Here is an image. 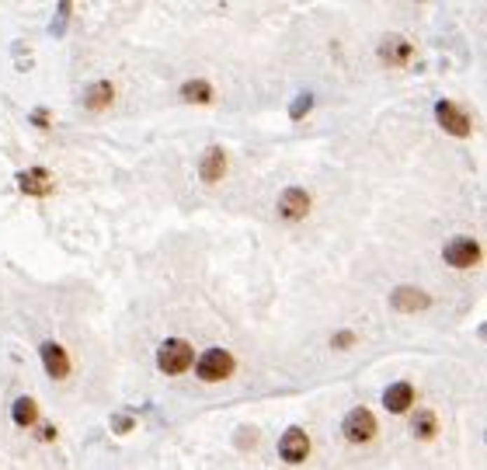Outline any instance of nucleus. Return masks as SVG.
Returning <instances> with one entry per match:
<instances>
[{
  "instance_id": "a211bd4d",
  "label": "nucleus",
  "mask_w": 487,
  "mask_h": 470,
  "mask_svg": "<svg viewBox=\"0 0 487 470\" xmlns=\"http://www.w3.org/2000/svg\"><path fill=\"white\" fill-rule=\"evenodd\" d=\"M310 105H313V98H310V94H299V98H296V101H292L289 115H292V119H303V112H306V108H310Z\"/></svg>"
},
{
  "instance_id": "dca6fc26",
  "label": "nucleus",
  "mask_w": 487,
  "mask_h": 470,
  "mask_svg": "<svg viewBox=\"0 0 487 470\" xmlns=\"http://www.w3.org/2000/svg\"><path fill=\"white\" fill-rule=\"evenodd\" d=\"M181 98L185 101H212V88H209V81H188L185 88H181Z\"/></svg>"
},
{
  "instance_id": "9d476101",
  "label": "nucleus",
  "mask_w": 487,
  "mask_h": 470,
  "mask_svg": "<svg viewBox=\"0 0 487 470\" xmlns=\"http://www.w3.org/2000/svg\"><path fill=\"white\" fill-rule=\"evenodd\" d=\"M414 401H418V394H414L411 383H390L387 394H383V408H387L390 415H404V411H411Z\"/></svg>"
},
{
  "instance_id": "20e7f679",
  "label": "nucleus",
  "mask_w": 487,
  "mask_h": 470,
  "mask_svg": "<svg viewBox=\"0 0 487 470\" xmlns=\"http://www.w3.org/2000/svg\"><path fill=\"white\" fill-rule=\"evenodd\" d=\"M446 262L453 265V269H474L477 262H481V244L474 241V237H453L449 244H446Z\"/></svg>"
},
{
  "instance_id": "423d86ee",
  "label": "nucleus",
  "mask_w": 487,
  "mask_h": 470,
  "mask_svg": "<svg viewBox=\"0 0 487 470\" xmlns=\"http://www.w3.org/2000/svg\"><path fill=\"white\" fill-rule=\"evenodd\" d=\"M435 119H439V126H442L446 133H453V136H470V119H467V112H463L460 105L439 101V105H435Z\"/></svg>"
},
{
  "instance_id": "1a4fd4ad",
  "label": "nucleus",
  "mask_w": 487,
  "mask_h": 470,
  "mask_svg": "<svg viewBox=\"0 0 487 470\" xmlns=\"http://www.w3.org/2000/svg\"><path fill=\"white\" fill-rule=\"evenodd\" d=\"M39 356H42V366H46V373L53 376V380H67V376H70V356H67L63 345L46 342V345L39 349Z\"/></svg>"
},
{
  "instance_id": "ddd939ff",
  "label": "nucleus",
  "mask_w": 487,
  "mask_h": 470,
  "mask_svg": "<svg viewBox=\"0 0 487 470\" xmlns=\"http://www.w3.org/2000/svg\"><path fill=\"white\" fill-rule=\"evenodd\" d=\"M11 418H14V425L32 429V425L39 422V404H35L32 397H18V401H14V408H11Z\"/></svg>"
},
{
  "instance_id": "6e6552de",
  "label": "nucleus",
  "mask_w": 487,
  "mask_h": 470,
  "mask_svg": "<svg viewBox=\"0 0 487 470\" xmlns=\"http://www.w3.org/2000/svg\"><path fill=\"white\" fill-rule=\"evenodd\" d=\"M428 303H432V296H428V293H421V289H414V286H397V289L390 293V307H393V310H400V314H418V310H428Z\"/></svg>"
},
{
  "instance_id": "0eeeda50",
  "label": "nucleus",
  "mask_w": 487,
  "mask_h": 470,
  "mask_svg": "<svg viewBox=\"0 0 487 470\" xmlns=\"http://www.w3.org/2000/svg\"><path fill=\"white\" fill-rule=\"evenodd\" d=\"M279 457L286 460V464H303L306 457H310V436L303 432V429H286V436L279 439Z\"/></svg>"
},
{
  "instance_id": "7ed1b4c3",
  "label": "nucleus",
  "mask_w": 487,
  "mask_h": 470,
  "mask_svg": "<svg viewBox=\"0 0 487 470\" xmlns=\"http://www.w3.org/2000/svg\"><path fill=\"white\" fill-rule=\"evenodd\" d=\"M233 356L230 352H223V349H209V352H202V359L195 363V373L198 380H205V383H219V380H226V376H233Z\"/></svg>"
},
{
  "instance_id": "f257e3e1",
  "label": "nucleus",
  "mask_w": 487,
  "mask_h": 470,
  "mask_svg": "<svg viewBox=\"0 0 487 470\" xmlns=\"http://www.w3.org/2000/svg\"><path fill=\"white\" fill-rule=\"evenodd\" d=\"M192 359H195V352L185 338H167V342L157 349V366H160L167 376L185 373V370L192 366Z\"/></svg>"
},
{
  "instance_id": "4468645a",
  "label": "nucleus",
  "mask_w": 487,
  "mask_h": 470,
  "mask_svg": "<svg viewBox=\"0 0 487 470\" xmlns=\"http://www.w3.org/2000/svg\"><path fill=\"white\" fill-rule=\"evenodd\" d=\"M111 98H115V88H111L108 81H97V84H91V91L84 94V105L95 108V112H101V108L111 105Z\"/></svg>"
},
{
  "instance_id": "39448f33",
  "label": "nucleus",
  "mask_w": 487,
  "mask_h": 470,
  "mask_svg": "<svg viewBox=\"0 0 487 470\" xmlns=\"http://www.w3.org/2000/svg\"><path fill=\"white\" fill-rule=\"evenodd\" d=\"M310 213V192L306 188H286L279 195V220L286 223H299Z\"/></svg>"
},
{
  "instance_id": "9b49d317",
  "label": "nucleus",
  "mask_w": 487,
  "mask_h": 470,
  "mask_svg": "<svg viewBox=\"0 0 487 470\" xmlns=\"http://www.w3.org/2000/svg\"><path fill=\"white\" fill-rule=\"evenodd\" d=\"M18 185H21V192H28L35 199H46L53 192V178H49L46 168H32V171H21L18 175Z\"/></svg>"
},
{
  "instance_id": "f3484780",
  "label": "nucleus",
  "mask_w": 487,
  "mask_h": 470,
  "mask_svg": "<svg viewBox=\"0 0 487 470\" xmlns=\"http://www.w3.org/2000/svg\"><path fill=\"white\" fill-rule=\"evenodd\" d=\"M390 53H393L390 63H407V60H411V46H407L404 39H390L387 46H383V56H390Z\"/></svg>"
},
{
  "instance_id": "6ab92c4d",
  "label": "nucleus",
  "mask_w": 487,
  "mask_h": 470,
  "mask_svg": "<svg viewBox=\"0 0 487 470\" xmlns=\"http://www.w3.org/2000/svg\"><path fill=\"white\" fill-rule=\"evenodd\" d=\"M355 345V335L352 331H338L334 335V349H352Z\"/></svg>"
},
{
  "instance_id": "f03ea898",
  "label": "nucleus",
  "mask_w": 487,
  "mask_h": 470,
  "mask_svg": "<svg viewBox=\"0 0 487 470\" xmlns=\"http://www.w3.org/2000/svg\"><path fill=\"white\" fill-rule=\"evenodd\" d=\"M341 432H345V439L355 443V446L373 443V436H376V418H373V411H369V408H352V411L345 415V422H341Z\"/></svg>"
},
{
  "instance_id": "f8f14e48",
  "label": "nucleus",
  "mask_w": 487,
  "mask_h": 470,
  "mask_svg": "<svg viewBox=\"0 0 487 470\" xmlns=\"http://www.w3.org/2000/svg\"><path fill=\"white\" fill-rule=\"evenodd\" d=\"M198 171H202V182H219L223 175H226V154L219 150V147H209L205 154H202V164H198Z\"/></svg>"
},
{
  "instance_id": "aec40b11",
  "label": "nucleus",
  "mask_w": 487,
  "mask_h": 470,
  "mask_svg": "<svg viewBox=\"0 0 487 470\" xmlns=\"http://www.w3.org/2000/svg\"><path fill=\"white\" fill-rule=\"evenodd\" d=\"M129 429H132V418L118 415V418H115V432H129Z\"/></svg>"
},
{
  "instance_id": "2eb2a0df",
  "label": "nucleus",
  "mask_w": 487,
  "mask_h": 470,
  "mask_svg": "<svg viewBox=\"0 0 487 470\" xmlns=\"http://www.w3.org/2000/svg\"><path fill=\"white\" fill-rule=\"evenodd\" d=\"M435 432H439V418H435L432 411H418V418H414V436H418V439H435Z\"/></svg>"
}]
</instances>
